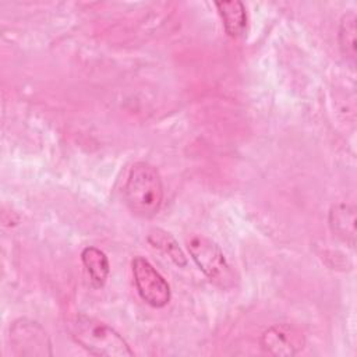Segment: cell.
I'll use <instances>...</instances> for the list:
<instances>
[{
	"mask_svg": "<svg viewBox=\"0 0 357 357\" xmlns=\"http://www.w3.org/2000/svg\"><path fill=\"white\" fill-rule=\"evenodd\" d=\"M124 199L135 216L145 219L155 216L163 202V184L159 172L145 162L132 165L124 184Z\"/></svg>",
	"mask_w": 357,
	"mask_h": 357,
	"instance_id": "6da1fadb",
	"label": "cell"
},
{
	"mask_svg": "<svg viewBox=\"0 0 357 357\" xmlns=\"http://www.w3.org/2000/svg\"><path fill=\"white\" fill-rule=\"evenodd\" d=\"M73 339L93 356L105 357H131L132 351L124 337L107 324L78 314L68 324Z\"/></svg>",
	"mask_w": 357,
	"mask_h": 357,
	"instance_id": "7a4b0ae2",
	"label": "cell"
},
{
	"mask_svg": "<svg viewBox=\"0 0 357 357\" xmlns=\"http://www.w3.org/2000/svg\"><path fill=\"white\" fill-rule=\"evenodd\" d=\"M187 250L195 265L218 287L227 289L233 284V271L222 248L204 234H191L187 238Z\"/></svg>",
	"mask_w": 357,
	"mask_h": 357,
	"instance_id": "3957f363",
	"label": "cell"
},
{
	"mask_svg": "<svg viewBox=\"0 0 357 357\" xmlns=\"http://www.w3.org/2000/svg\"><path fill=\"white\" fill-rule=\"evenodd\" d=\"M10 343L15 356H52V343L45 328L32 319L20 318L10 326Z\"/></svg>",
	"mask_w": 357,
	"mask_h": 357,
	"instance_id": "277c9868",
	"label": "cell"
},
{
	"mask_svg": "<svg viewBox=\"0 0 357 357\" xmlns=\"http://www.w3.org/2000/svg\"><path fill=\"white\" fill-rule=\"evenodd\" d=\"M134 283L139 297L153 308H163L170 301V286L155 266L144 257L131 262Z\"/></svg>",
	"mask_w": 357,
	"mask_h": 357,
	"instance_id": "5b68a950",
	"label": "cell"
},
{
	"mask_svg": "<svg viewBox=\"0 0 357 357\" xmlns=\"http://www.w3.org/2000/svg\"><path fill=\"white\" fill-rule=\"evenodd\" d=\"M261 347L271 356H294L304 347V336L294 326L280 324L268 328L261 336Z\"/></svg>",
	"mask_w": 357,
	"mask_h": 357,
	"instance_id": "8992f818",
	"label": "cell"
},
{
	"mask_svg": "<svg viewBox=\"0 0 357 357\" xmlns=\"http://www.w3.org/2000/svg\"><path fill=\"white\" fill-rule=\"evenodd\" d=\"M331 230L343 241L351 245L356 241V208L347 204H337L329 212Z\"/></svg>",
	"mask_w": 357,
	"mask_h": 357,
	"instance_id": "52a82bcc",
	"label": "cell"
},
{
	"mask_svg": "<svg viewBox=\"0 0 357 357\" xmlns=\"http://www.w3.org/2000/svg\"><path fill=\"white\" fill-rule=\"evenodd\" d=\"M81 261L92 286L96 289L102 287L106 283L110 272V265L106 254L102 250L89 245L82 250Z\"/></svg>",
	"mask_w": 357,
	"mask_h": 357,
	"instance_id": "ba28073f",
	"label": "cell"
},
{
	"mask_svg": "<svg viewBox=\"0 0 357 357\" xmlns=\"http://www.w3.org/2000/svg\"><path fill=\"white\" fill-rule=\"evenodd\" d=\"M215 7L222 18L226 33L230 38H238L244 33L247 25V14L241 1H216Z\"/></svg>",
	"mask_w": 357,
	"mask_h": 357,
	"instance_id": "9c48e42d",
	"label": "cell"
},
{
	"mask_svg": "<svg viewBox=\"0 0 357 357\" xmlns=\"http://www.w3.org/2000/svg\"><path fill=\"white\" fill-rule=\"evenodd\" d=\"M148 243L158 248L160 252H163L166 257H169L177 266H185L187 265V257L180 248L178 243L165 230L155 229L149 231L148 234Z\"/></svg>",
	"mask_w": 357,
	"mask_h": 357,
	"instance_id": "30bf717a",
	"label": "cell"
},
{
	"mask_svg": "<svg viewBox=\"0 0 357 357\" xmlns=\"http://www.w3.org/2000/svg\"><path fill=\"white\" fill-rule=\"evenodd\" d=\"M339 46L342 54L351 63L356 61V14L346 13L339 25Z\"/></svg>",
	"mask_w": 357,
	"mask_h": 357,
	"instance_id": "8fae6325",
	"label": "cell"
}]
</instances>
